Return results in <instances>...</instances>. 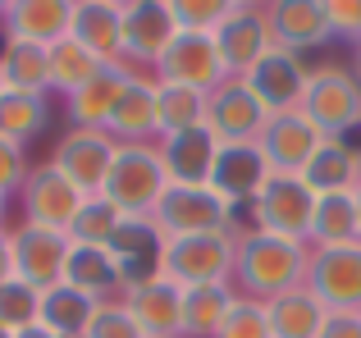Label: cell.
Returning <instances> with one entry per match:
<instances>
[{
    "label": "cell",
    "mask_w": 361,
    "mask_h": 338,
    "mask_svg": "<svg viewBox=\"0 0 361 338\" xmlns=\"http://www.w3.org/2000/svg\"><path fill=\"white\" fill-rule=\"evenodd\" d=\"M106 133L115 137L119 146L160 142V110H156V78H151V73H128V87H123Z\"/></svg>",
    "instance_id": "23"
},
{
    "label": "cell",
    "mask_w": 361,
    "mask_h": 338,
    "mask_svg": "<svg viewBox=\"0 0 361 338\" xmlns=\"http://www.w3.org/2000/svg\"><path fill=\"white\" fill-rule=\"evenodd\" d=\"M178 23L169 0H123V69L156 73L160 55L174 46Z\"/></svg>",
    "instance_id": "8"
},
{
    "label": "cell",
    "mask_w": 361,
    "mask_h": 338,
    "mask_svg": "<svg viewBox=\"0 0 361 338\" xmlns=\"http://www.w3.org/2000/svg\"><path fill=\"white\" fill-rule=\"evenodd\" d=\"M119 302L128 306V315L147 338H183V288L178 284L151 275L123 288Z\"/></svg>",
    "instance_id": "16"
},
{
    "label": "cell",
    "mask_w": 361,
    "mask_h": 338,
    "mask_svg": "<svg viewBox=\"0 0 361 338\" xmlns=\"http://www.w3.org/2000/svg\"><path fill=\"white\" fill-rule=\"evenodd\" d=\"M238 293L233 284H206L183 293V338H215L224 325V315L233 311Z\"/></svg>",
    "instance_id": "32"
},
{
    "label": "cell",
    "mask_w": 361,
    "mask_h": 338,
    "mask_svg": "<svg viewBox=\"0 0 361 338\" xmlns=\"http://www.w3.org/2000/svg\"><path fill=\"white\" fill-rule=\"evenodd\" d=\"M128 73L123 64H106L92 82H82L73 96H64V115H69V128H106L110 115H115L123 87H128Z\"/></svg>",
    "instance_id": "25"
},
{
    "label": "cell",
    "mask_w": 361,
    "mask_h": 338,
    "mask_svg": "<svg viewBox=\"0 0 361 338\" xmlns=\"http://www.w3.org/2000/svg\"><path fill=\"white\" fill-rule=\"evenodd\" d=\"M265 178H270V165H265V156H261L256 142L220 146L215 169H211V187L233 206V211H247V206H252V196L265 187Z\"/></svg>",
    "instance_id": "22"
},
{
    "label": "cell",
    "mask_w": 361,
    "mask_h": 338,
    "mask_svg": "<svg viewBox=\"0 0 361 338\" xmlns=\"http://www.w3.org/2000/svg\"><path fill=\"white\" fill-rule=\"evenodd\" d=\"M165 192H169V174H165V161H160L156 142H128V146H119V156H115V165H110V174H106L101 196L115 206L123 220H151Z\"/></svg>",
    "instance_id": "2"
},
{
    "label": "cell",
    "mask_w": 361,
    "mask_h": 338,
    "mask_svg": "<svg viewBox=\"0 0 361 338\" xmlns=\"http://www.w3.org/2000/svg\"><path fill=\"white\" fill-rule=\"evenodd\" d=\"M243 233V229H238ZM238 233H197V238H165L160 242L156 275L188 288L206 284H233V256H238Z\"/></svg>",
    "instance_id": "3"
},
{
    "label": "cell",
    "mask_w": 361,
    "mask_h": 338,
    "mask_svg": "<svg viewBox=\"0 0 361 338\" xmlns=\"http://www.w3.org/2000/svg\"><path fill=\"white\" fill-rule=\"evenodd\" d=\"M307 288L320 297L325 311H361V242L311 251Z\"/></svg>",
    "instance_id": "13"
},
{
    "label": "cell",
    "mask_w": 361,
    "mask_h": 338,
    "mask_svg": "<svg viewBox=\"0 0 361 338\" xmlns=\"http://www.w3.org/2000/svg\"><path fill=\"white\" fill-rule=\"evenodd\" d=\"M14 279V251H9V229H0V284Z\"/></svg>",
    "instance_id": "44"
},
{
    "label": "cell",
    "mask_w": 361,
    "mask_h": 338,
    "mask_svg": "<svg viewBox=\"0 0 361 338\" xmlns=\"http://www.w3.org/2000/svg\"><path fill=\"white\" fill-rule=\"evenodd\" d=\"M307 73H311V64L302 60V55L279 51V46H274V51L265 55L252 73H247V82H252V92L261 96V106L270 110V115H283V110H298L302 106Z\"/></svg>",
    "instance_id": "21"
},
{
    "label": "cell",
    "mask_w": 361,
    "mask_h": 338,
    "mask_svg": "<svg viewBox=\"0 0 361 338\" xmlns=\"http://www.w3.org/2000/svg\"><path fill=\"white\" fill-rule=\"evenodd\" d=\"M215 46H220V60H224V69H229V78H247V73L274 51L265 5L233 0L229 14H224V23L215 27Z\"/></svg>",
    "instance_id": "11"
},
{
    "label": "cell",
    "mask_w": 361,
    "mask_h": 338,
    "mask_svg": "<svg viewBox=\"0 0 361 338\" xmlns=\"http://www.w3.org/2000/svg\"><path fill=\"white\" fill-rule=\"evenodd\" d=\"M101 302H92V297H82L78 288L69 284H55L51 293H42V315H37V325L42 330H51L55 338H82L92 325V315H97Z\"/></svg>",
    "instance_id": "31"
},
{
    "label": "cell",
    "mask_w": 361,
    "mask_h": 338,
    "mask_svg": "<svg viewBox=\"0 0 361 338\" xmlns=\"http://www.w3.org/2000/svg\"><path fill=\"white\" fill-rule=\"evenodd\" d=\"M27 174H32V165H27V146H18V142H9V137H0V196L9 201L14 192H23Z\"/></svg>",
    "instance_id": "41"
},
{
    "label": "cell",
    "mask_w": 361,
    "mask_h": 338,
    "mask_svg": "<svg viewBox=\"0 0 361 338\" xmlns=\"http://www.w3.org/2000/svg\"><path fill=\"white\" fill-rule=\"evenodd\" d=\"M87 196L69 183L51 161L32 165L23 192H18V206H23V224H37V229H55V233H69L73 215L82 211Z\"/></svg>",
    "instance_id": "12"
},
{
    "label": "cell",
    "mask_w": 361,
    "mask_h": 338,
    "mask_svg": "<svg viewBox=\"0 0 361 338\" xmlns=\"http://www.w3.org/2000/svg\"><path fill=\"white\" fill-rule=\"evenodd\" d=\"M307 265H311L307 242L243 229L238 256H233V293L252 297V302H270V297L307 284Z\"/></svg>",
    "instance_id": "1"
},
{
    "label": "cell",
    "mask_w": 361,
    "mask_h": 338,
    "mask_svg": "<svg viewBox=\"0 0 361 338\" xmlns=\"http://www.w3.org/2000/svg\"><path fill=\"white\" fill-rule=\"evenodd\" d=\"M119 224H123V215L106 201V196H87L82 211L73 215V224H69V242H78V247H110V238L119 233Z\"/></svg>",
    "instance_id": "36"
},
{
    "label": "cell",
    "mask_w": 361,
    "mask_h": 338,
    "mask_svg": "<svg viewBox=\"0 0 361 338\" xmlns=\"http://www.w3.org/2000/svg\"><path fill=\"white\" fill-rule=\"evenodd\" d=\"M64 284L78 288L92 302H119L128 279H123V270H119V261H115L110 247H78V242H73L69 265H64Z\"/></svg>",
    "instance_id": "24"
},
{
    "label": "cell",
    "mask_w": 361,
    "mask_h": 338,
    "mask_svg": "<svg viewBox=\"0 0 361 338\" xmlns=\"http://www.w3.org/2000/svg\"><path fill=\"white\" fill-rule=\"evenodd\" d=\"M353 51H357V60H353V73H357V82H361V42L353 46Z\"/></svg>",
    "instance_id": "46"
},
{
    "label": "cell",
    "mask_w": 361,
    "mask_h": 338,
    "mask_svg": "<svg viewBox=\"0 0 361 338\" xmlns=\"http://www.w3.org/2000/svg\"><path fill=\"white\" fill-rule=\"evenodd\" d=\"M325 18L329 32L343 37V42H361V0H325Z\"/></svg>",
    "instance_id": "42"
},
{
    "label": "cell",
    "mask_w": 361,
    "mask_h": 338,
    "mask_svg": "<svg viewBox=\"0 0 361 338\" xmlns=\"http://www.w3.org/2000/svg\"><path fill=\"white\" fill-rule=\"evenodd\" d=\"M320 338H361V311H329Z\"/></svg>",
    "instance_id": "43"
},
{
    "label": "cell",
    "mask_w": 361,
    "mask_h": 338,
    "mask_svg": "<svg viewBox=\"0 0 361 338\" xmlns=\"http://www.w3.org/2000/svg\"><path fill=\"white\" fill-rule=\"evenodd\" d=\"M357 156H361V142H357Z\"/></svg>",
    "instance_id": "51"
},
{
    "label": "cell",
    "mask_w": 361,
    "mask_h": 338,
    "mask_svg": "<svg viewBox=\"0 0 361 338\" xmlns=\"http://www.w3.org/2000/svg\"><path fill=\"white\" fill-rule=\"evenodd\" d=\"M357 206H361V183H357Z\"/></svg>",
    "instance_id": "48"
},
{
    "label": "cell",
    "mask_w": 361,
    "mask_h": 338,
    "mask_svg": "<svg viewBox=\"0 0 361 338\" xmlns=\"http://www.w3.org/2000/svg\"><path fill=\"white\" fill-rule=\"evenodd\" d=\"M82 338H147V334L137 330V320L128 315V306H123V302H101Z\"/></svg>",
    "instance_id": "40"
},
{
    "label": "cell",
    "mask_w": 361,
    "mask_h": 338,
    "mask_svg": "<svg viewBox=\"0 0 361 338\" xmlns=\"http://www.w3.org/2000/svg\"><path fill=\"white\" fill-rule=\"evenodd\" d=\"M151 78H160V82H183V87H197V92H206V96H211V92L229 78V69H224V60H220L215 37L178 32L174 46L160 55V64H156V73H151Z\"/></svg>",
    "instance_id": "14"
},
{
    "label": "cell",
    "mask_w": 361,
    "mask_h": 338,
    "mask_svg": "<svg viewBox=\"0 0 361 338\" xmlns=\"http://www.w3.org/2000/svg\"><path fill=\"white\" fill-rule=\"evenodd\" d=\"M298 110L320 128V137L353 142V133L361 128V82L353 64H311Z\"/></svg>",
    "instance_id": "4"
},
{
    "label": "cell",
    "mask_w": 361,
    "mask_h": 338,
    "mask_svg": "<svg viewBox=\"0 0 361 338\" xmlns=\"http://www.w3.org/2000/svg\"><path fill=\"white\" fill-rule=\"evenodd\" d=\"M270 124V110L261 106V96L252 92L247 78H224L220 87L206 96V128L220 137V146L256 142Z\"/></svg>",
    "instance_id": "10"
},
{
    "label": "cell",
    "mask_w": 361,
    "mask_h": 338,
    "mask_svg": "<svg viewBox=\"0 0 361 338\" xmlns=\"http://www.w3.org/2000/svg\"><path fill=\"white\" fill-rule=\"evenodd\" d=\"M311 211H316V192L302 183V174H270L265 187L252 196V206H247V229L307 242Z\"/></svg>",
    "instance_id": "6"
},
{
    "label": "cell",
    "mask_w": 361,
    "mask_h": 338,
    "mask_svg": "<svg viewBox=\"0 0 361 338\" xmlns=\"http://www.w3.org/2000/svg\"><path fill=\"white\" fill-rule=\"evenodd\" d=\"M320 128L311 124L302 110H283V115H270V124H265V133L256 137V146H261L265 165H270V174H302L307 161L320 151Z\"/></svg>",
    "instance_id": "15"
},
{
    "label": "cell",
    "mask_w": 361,
    "mask_h": 338,
    "mask_svg": "<svg viewBox=\"0 0 361 338\" xmlns=\"http://www.w3.org/2000/svg\"><path fill=\"white\" fill-rule=\"evenodd\" d=\"M0 78H5V92L51 96V64H46V46L5 37V42H0Z\"/></svg>",
    "instance_id": "29"
},
{
    "label": "cell",
    "mask_w": 361,
    "mask_h": 338,
    "mask_svg": "<svg viewBox=\"0 0 361 338\" xmlns=\"http://www.w3.org/2000/svg\"><path fill=\"white\" fill-rule=\"evenodd\" d=\"M229 5L233 0H169L178 32H202V37H215V27L224 23Z\"/></svg>",
    "instance_id": "38"
},
{
    "label": "cell",
    "mask_w": 361,
    "mask_h": 338,
    "mask_svg": "<svg viewBox=\"0 0 361 338\" xmlns=\"http://www.w3.org/2000/svg\"><path fill=\"white\" fill-rule=\"evenodd\" d=\"M160 233L151 220H123L119 233L110 238V251H115L119 270L128 284H137V279H151L156 275V261H160Z\"/></svg>",
    "instance_id": "30"
},
{
    "label": "cell",
    "mask_w": 361,
    "mask_h": 338,
    "mask_svg": "<svg viewBox=\"0 0 361 338\" xmlns=\"http://www.w3.org/2000/svg\"><path fill=\"white\" fill-rule=\"evenodd\" d=\"M0 229H5V196H0Z\"/></svg>",
    "instance_id": "47"
},
{
    "label": "cell",
    "mask_w": 361,
    "mask_h": 338,
    "mask_svg": "<svg viewBox=\"0 0 361 338\" xmlns=\"http://www.w3.org/2000/svg\"><path fill=\"white\" fill-rule=\"evenodd\" d=\"M46 64H51V92H60V96H73L82 82H92L101 69H106V64H101L92 51H82L73 37L55 42L51 51H46Z\"/></svg>",
    "instance_id": "35"
},
{
    "label": "cell",
    "mask_w": 361,
    "mask_h": 338,
    "mask_svg": "<svg viewBox=\"0 0 361 338\" xmlns=\"http://www.w3.org/2000/svg\"><path fill=\"white\" fill-rule=\"evenodd\" d=\"M156 110H160V137L188 133L206 124V92L183 87V82H160L156 78Z\"/></svg>",
    "instance_id": "33"
},
{
    "label": "cell",
    "mask_w": 361,
    "mask_h": 338,
    "mask_svg": "<svg viewBox=\"0 0 361 338\" xmlns=\"http://www.w3.org/2000/svg\"><path fill=\"white\" fill-rule=\"evenodd\" d=\"M69 37L101 64H123V0H73Z\"/></svg>",
    "instance_id": "20"
},
{
    "label": "cell",
    "mask_w": 361,
    "mask_h": 338,
    "mask_svg": "<svg viewBox=\"0 0 361 338\" xmlns=\"http://www.w3.org/2000/svg\"><path fill=\"white\" fill-rule=\"evenodd\" d=\"M265 320H270V338H320L329 311L320 306V297L307 284L288 288V293L265 302Z\"/></svg>",
    "instance_id": "28"
},
{
    "label": "cell",
    "mask_w": 361,
    "mask_h": 338,
    "mask_svg": "<svg viewBox=\"0 0 361 338\" xmlns=\"http://www.w3.org/2000/svg\"><path fill=\"white\" fill-rule=\"evenodd\" d=\"M215 338H270V320H265V302H252V297H238L233 311L224 315L220 334Z\"/></svg>",
    "instance_id": "39"
},
{
    "label": "cell",
    "mask_w": 361,
    "mask_h": 338,
    "mask_svg": "<svg viewBox=\"0 0 361 338\" xmlns=\"http://www.w3.org/2000/svg\"><path fill=\"white\" fill-rule=\"evenodd\" d=\"M69 233L37 229V224L18 220L9 229V251H14V279H23L37 293H51L55 284H64V265H69Z\"/></svg>",
    "instance_id": "9"
},
{
    "label": "cell",
    "mask_w": 361,
    "mask_h": 338,
    "mask_svg": "<svg viewBox=\"0 0 361 338\" xmlns=\"http://www.w3.org/2000/svg\"><path fill=\"white\" fill-rule=\"evenodd\" d=\"M46 124H51L46 96H27V92H5L0 96V137L27 146L32 137L46 133Z\"/></svg>",
    "instance_id": "34"
},
{
    "label": "cell",
    "mask_w": 361,
    "mask_h": 338,
    "mask_svg": "<svg viewBox=\"0 0 361 338\" xmlns=\"http://www.w3.org/2000/svg\"><path fill=\"white\" fill-rule=\"evenodd\" d=\"M0 96H5V78H0Z\"/></svg>",
    "instance_id": "49"
},
{
    "label": "cell",
    "mask_w": 361,
    "mask_h": 338,
    "mask_svg": "<svg viewBox=\"0 0 361 338\" xmlns=\"http://www.w3.org/2000/svg\"><path fill=\"white\" fill-rule=\"evenodd\" d=\"M0 338H14V334H5V330H0Z\"/></svg>",
    "instance_id": "50"
},
{
    "label": "cell",
    "mask_w": 361,
    "mask_h": 338,
    "mask_svg": "<svg viewBox=\"0 0 361 338\" xmlns=\"http://www.w3.org/2000/svg\"><path fill=\"white\" fill-rule=\"evenodd\" d=\"M160 238H197V233H238V211L224 201L215 187H178L160 196L151 215Z\"/></svg>",
    "instance_id": "5"
},
{
    "label": "cell",
    "mask_w": 361,
    "mask_h": 338,
    "mask_svg": "<svg viewBox=\"0 0 361 338\" xmlns=\"http://www.w3.org/2000/svg\"><path fill=\"white\" fill-rule=\"evenodd\" d=\"M160 161H165V174L169 183L178 187H211V169H215V156H220V137L211 128H188V133H169L156 142Z\"/></svg>",
    "instance_id": "19"
},
{
    "label": "cell",
    "mask_w": 361,
    "mask_h": 338,
    "mask_svg": "<svg viewBox=\"0 0 361 338\" xmlns=\"http://www.w3.org/2000/svg\"><path fill=\"white\" fill-rule=\"evenodd\" d=\"M265 18H270V42L279 51L307 55L334 42L329 18H325V0H270Z\"/></svg>",
    "instance_id": "17"
},
{
    "label": "cell",
    "mask_w": 361,
    "mask_h": 338,
    "mask_svg": "<svg viewBox=\"0 0 361 338\" xmlns=\"http://www.w3.org/2000/svg\"><path fill=\"white\" fill-rule=\"evenodd\" d=\"M69 23H73V0H9V5H0V37L32 42L46 51L69 37Z\"/></svg>",
    "instance_id": "18"
},
{
    "label": "cell",
    "mask_w": 361,
    "mask_h": 338,
    "mask_svg": "<svg viewBox=\"0 0 361 338\" xmlns=\"http://www.w3.org/2000/svg\"><path fill=\"white\" fill-rule=\"evenodd\" d=\"M37 315H42V293H37V288H27L23 279L0 284V330L23 334V330L37 325Z\"/></svg>",
    "instance_id": "37"
},
{
    "label": "cell",
    "mask_w": 361,
    "mask_h": 338,
    "mask_svg": "<svg viewBox=\"0 0 361 338\" xmlns=\"http://www.w3.org/2000/svg\"><path fill=\"white\" fill-rule=\"evenodd\" d=\"M302 183H307L316 196H329V192H357V183H361V156H357V142L325 137V142H320V151L307 161V169H302Z\"/></svg>",
    "instance_id": "27"
},
{
    "label": "cell",
    "mask_w": 361,
    "mask_h": 338,
    "mask_svg": "<svg viewBox=\"0 0 361 338\" xmlns=\"http://www.w3.org/2000/svg\"><path fill=\"white\" fill-rule=\"evenodd\" d=\"M14 338H55V334L42 330V325H32V330H23V334H14Z\"/></svg>",
    "instance_id": "45"
},
{
    "label": "cell",
    "mask_w": 361,
    "mask_h": 338,
    "mask_svg": "<svg viewBox=\"0 0 361 338\" xmlns=\"http://www.w3.org/2000/svg\"><path fill=\"white\" fill-rule=\"evenodd\" d=\"M353 242H361V206H357V192L316 196L307 247L311 251H325V247H353Z\"/></svg>",
    "instance_id": "26"
},
{
    "label": "cell",
    "mask_w": 361,
    "mask_h": 338,
    "mask_svg": "<svg viewBox=\"0 0 361 338\" xmlns=\"http://www.w3.org/2000/svg\"><path fill=\"white\" fill-rule=\"evenodd\" d=\"M115 156H119V142L106 128H64L51 146V165L60 169L82 196H101Z\"/></svg>",
    "instance_id": "7"
}]
</instances>
